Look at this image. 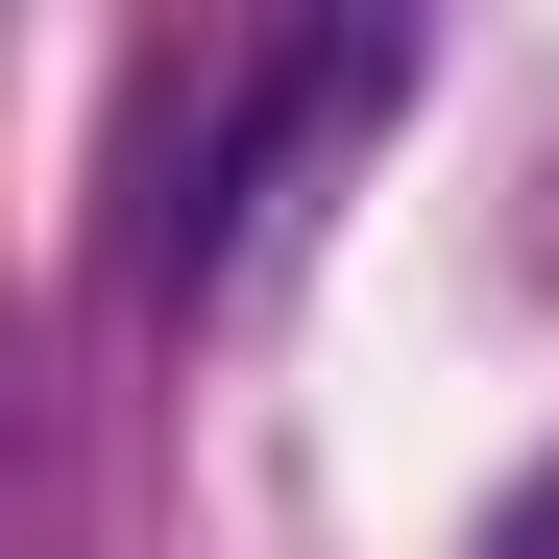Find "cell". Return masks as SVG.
<instances>
[{"label":"cell","instance_id":"6da1fadb","mask_svg":"<svg viewBox=\"0 0 559 559\" xmlns=\"http://www.w3.org/2000/svg\"><path fill=\"white\" fill-rule=\"evenodd\" d=\"M341 122H390V25H317V49H267V98H243V146H219V195H195V267H219L267 195H293Z\"/></svg>","mask_w":559,"mask_h":559}]
</instances>
